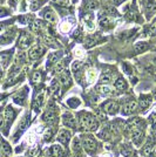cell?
Masks as SVG:
<instances>
[{"label":"cell","mask_w":156,"mask_h":157,"mask_svg":"<svg viewBox=\"0 0 156 157\" xmlns=\"http://www.w3.org/2000/svg\"><path fill=\"white\" fill-rule=\"evenodd\" d=\"M79 120H80V124L82 128H85L86 130H96L99 127L98 118L95 117L94 115H92L89 113H81L79 115Z\"/></svg>","instance_id":"6da1fadb"},{"label":"cell","mask_w":156,"mask_h":157,"mask_svg":"<svg viewBox=\"0 0 156 157\" xmlns=\"http://www.w3.org/2000/svg\"><path fill=\"white\" fill-rule=\"evenodd\" d=\"M81 141H82V145H84V148L87 150V152L93 154V152L96 151V149H98L96 142H95V140L92 137V136H84V137L81 138Z\"/></svg>","instance_id":"7a4b0ae2"},{"label":"cell","mask_w":156,"mask_h":157,"mask_svg":"<svg viewBox=\"0 0 156 157\" xmlns=\"http://www.w3.org/2000/svg\"><path fill=\"white\" fill-rule=\"evenodd\" d=\"M44 53H45L44 47L41 46V45H39V44H37V45L31 47V49L28 52V56H29V59L32 60V61H35V60L39 59Z\"/></svg>","instance_id":"3957f363"},{"label":"cell","mask_w":156,"mask_h":157,"mask_svg":"<svg viewBox=\"0 0 156 157\" xmlns=\"http://www.w3.org/2000/svg\"><path fill=\"white\" fill-rule=\"evenodd\" d=\"M102 109H103V111H106L107 114L114 115V114H116L117 110H119V105H117L115 101H107L106 103L102 105Z\"/></svg>","instance_id":"277c9868"},{"label":"cell","mask_w":156,"mask_h":157,"mask_svg":"<svg viewBox=\"0 0 156 157\" xmlns=\"http://www.w3.org/2000/svg\"><path fill=\"white\" fill-rule=\"evenodd\" d=\"M31 42H32L31 35L27 34V33H22L20 35L19 40H18V47H19L20 49H25V48H27V47L31 45Z\"/></svg>","instance_id":"5b68a950"},{"label":"cell","mask_w":156,"mask_h":157,"mask_svg":"<svg viewBox=\"0 0 156 157\" xmlns=\"http://www.w3.org/2000/svg\"><path fill=\"white\" fill-rule=\"evenodd\" d=\"M14 117H15V111H14V109L11 105H8L6 108V110H5V115H4V120H5V123H6L7 128L13 122Z\"/></svg>","instance_id":"8992f818"},{"label":"cell","mask_w":156,"mask_h":157,"mask_svg":"<svg viewBox=\"0 0 156 157\" xmlns=\"http://www.w3.org/2000/svg\"><path fill=\"white\" fill-rule=\"evenodd\" d=\"M58 141L60 143L64 144V145H67L68 142L71 141V131L66 130V129L60 130L58 134Z\"/></svg>","instance_id":"52a82bcc"},{"label":"cell","mask_w":156,"mask_h":157,"mask_svg":"<svg viewBox=\"0 0 156 157\" xmlns=\"http://www.w3.org/2000/svg\"><path fill=\"white\" fill-rule=\"evenodd\" d=\"M137 107H138V105H137L136 101H135V100H131V101H129L128 103L124 105L122 113H123L124 115H130V114H133V113L136 111Z\"/></svg>","instance_id":"ba28073f"},{"label":"cell","mask_w":156,"mask_h":157,"mask_svg":"<svg viewBox=\"0 0 156 157\" xmlns=\"http://www.w3.org/2000/svg\"><path fill=\"white\" fill-rule=\"evenodd\" d=\"M49 152H51L52 157H64L66 154H67L66 150H65V148H64V147H61V145H59V144L52 145Z\"/></svg>","instance_id":"9c48e42d"},{"label":"cell","mask_w":156,"mask_h":157,"mask_svg":"<svg viewBox=\"0 0 156 157\" xmlns=\"http://www.w3.org/2000/svg\"><path fill=\"white\" fill-rule=\"evenodd\" d=\"M131 138H133V142L138 145V144L142 142L143 140V130L141 128H135L131 130Z\"/></svg>","instance_id":"30bf717a"},{"label":"cell","mask_w":156,"mask_h":157,"mask_svg":"<svg viewBox=\"0 0 156 157\" xmlns=\"http://www.w3.org/2000/svg\"><path fill=\"white\" fill-rule=\"evenodd\" d=\"M62 123L65 127H68V128H75L76 127V123H75V118L72 114H68L66 113L62 116Z\"/></svg>","instance_id":"8fae6325"},{"label":"cell","mask_w":156,"mask_h":157,"mask_svg":"<svg viewBox=\"0 0 156 157\" xmlns=\"http://www.w3.org/2000/svg\"><path fill=\"white\" fill-rule=\"evenodd\" d=\"M14 36H15V31H14V29H10V31H7L6 33H4V34L0 36V44L5 45V44L12 42V40L14 39Z\"/></svg>","instance_id":"7c38bea8"},{"label":"cell","mask_w":156,"mask_h":157,"mask_svg":"<svg viewBox=\"0 0 156 157\" xmlns=\"http://www.w3.org/2000/svg\"><path fill=\"white\" fill-rule=\"evenodd\" d=\"M59 82H60V85H62V87H69L72 83V78H71V75H69V73L68 72H62L60 74V78H59Z\"/></svg>","instance_id":"4fadbf2b"},{"label":"cell","mask_w":156,"mask_h":157,"mask_svg":"<svg viewBox=\"0 0 156 157\" xmlns=\"http://www.w3.org/2000/svg\"><path fill=\"white\" fill-rule=\"evenodd\" d=\"M150 103H151V96L150 95H141L137 105L141 109H147L150 105Z\"/></svg>","instance_id":"5bb4252c"},{"label":"cell","mask_w":156,"mask_h":157,"mask_svg":"<svg viewBox=\"0 0 156 157\" xmlns=\"http://www.w3.org/2000/svg\"><path fill=\"white\" fill-rule=\"evenodd\" d=\"M42 17H44V19H45L46 21H48V22H51V24H54L55 20H57L55 14H54V12H53L51 8H46L45 12H42Z\"/></svg>","instance_id":"9a60e30c"},{"label":"cell","mask_w":156,"mask_h":157,"mask_svg":"<svg viewBox=\"0 0 156 157\" xmlns=\"http://www.w3.org/2000/svg\"><path fill=\"white\" fill-rule=\"evenodd\" d=\"M99 22H100V25L102 27H109V25H111V18H109V15L106 13V12L99 14Z\"/></svg>","instance_id":"2e32d148"},{"label":"cell","mask_w":156,"mask_h":157,"mask_svg":"<svg viewBox=\"0 0 156 157\" xmlns=\"http://www.w3.org/2000/svg\"><path fill=\"white\" fill-rule=\"evenodd\" d=\"M98 93H100L101 95H111L113 94V88L109 85H100L96 87Z\"/></svg>","instance_id":"e0dca14e"},{"label":"cell","mask_w":156,"mask_h":157,"mask_svg":"<svg viewBox=\"0 0 156 157\" xmlns=\"http://www.w3.org/2000/svg\"><path fill=\"white\" fill-rule=\"evenodd\" d=\"M148 48H149V45H148V42H146V41H138L137 44H135V46H134V49H135L136 53L146 52Z\"/></svg>","instance_id":"ac0fdd59"},{"label":"cell","mask_w":156,"mask_h":157,"mask_svg":"<svg viewBox=\"0 0 156 157\" xmlns=\"http://www.w3.org/2000/svg\"><path fill=\"white\" fill-rule=\"evenodd\" d=\"M44 100H45V95L44 93H40L39 95L37 96V98L34 100V103H33V107L35 108V110H39L40 108L44 105Z\"/></svg>","instance_id":"d6986e66"},{"label":"cell","mask_w":156,"mask_h":157,"mask_svg":"<svg viewBox=\"0 0 156 157\" xmlns=\"http://www.w3.org/2000/svg\"><path fill=\"white\" fill-rule=\"evenodd\" d=\"M0 149H1V152H2L4 156H10V155L12 154V149H11L10 144L7 143V142H5V141H1V143H0Z\"/></svg>","instance_id":"ffe728a7"},{"label":"cell","mask_w":156,"mask_h":157,"mask_svg":"<svg viewBox=\"0 0 156 157\" xmlns=\"http://www.w3.org/2000/svg\"><path fill=\"white\" fill-rule=\"evenodd\" d=\"M114 87H115V89H117V90H126L127 89V83H126V81L122 78H119L115 80Z\"/></svg>","instance_id":"44dd1931"},{"label":"cell","mask_w":156,"mask_h":157,"mask_svg":"<svg viewBox=\"0 0 156 157\" xmlns=\"http://www.w3.org/2000/svg\"><path fill=\"white\" fill-rule=\"evenodd\" d=\"M29 27H31V29L33 32H40L41 29H44V24L40 20H34V21L31 22Z\"/></svg>","instance_id":"7402d4cb"},{"label":"cell","mask_w":156,"mask_h":157,"mask_svg":"<svg viewBox=\"0 0 156 157\" xmlns=\"http://www.w3.org/2000/svg\"><path fill=\"white\" fill-rule=\"evenodd\" d=\"M55 118V113L53 110H47L45 111V114L42 115V121L46 122V123H49V122H53V120Z\"/></svg>","instance_id":"603a6c76"},{"label":"cell","mask_w":156,"mask_h":157,"mask_svg":"<svg viewBox=\"0 0 156 157\" xmlns=\"http://www.w3.org/2000/svg\"><path fill=\"white\" fill-rule=\"evenodd\" d=\"M111 78H113V74L111 73H104L100 78V82H101V85H109Z\"/></svg>","instance_id":"cb8c5ba5"},{"label":"cell","mask_w":156,"mask_h":157,"mask_svg":"<svg viewBox=\"0 0 156 157\" xmlns=\"http://www.w3.org/2000/svg\"><path fill=\"white\" fill-rule=\"evenodd\" d=\"M99 42V38H95V36H91V38H87L85 41V46L86 48H91L94 45H96Z\"/></svg>","instance_id":"d4e9b609"},{"label":"cell","mask_w":156,"mask_h":157,"mask_svg":"<svg viewBox=\"0 0 156 157\" xmlns=\"http://www.w3.org/2000/svg\"><path fill=\"white\" fill-rule=\"evenodd\" d=\"M153 151H154V144L151 143V142H148V143L144 145L143 152H144V155H147V156H151Z\"/></svg>","instance_id":"484cf974"},{"label":"cell","mask_w":156,"mask_h":157,"mask_svg":"<svg viewBox=\"0 0 156 157\" xmlns=\"http://www.w3.org/2000/svg\"><path fill=\"white\" fill-rule=\"evenodd\" d=\"M146 10H147V12H148L149 14L156 13V2H154V1H149V2L147 4V6H146Z\"/></svg>","instance_id":"4316f807"},{"label":"cell","mask_w":156,"mask_h":157,"mask_svg":"<svg viewBox=\"0 0 156 157\" xmlns=\"http://www.w3.org/2000/svg\"><path fill=\"white\" fill-rule=\"evenodd\" d=\"M73 150L76 151V152L81 151V138L76 137L73 141Z\"/></svg>","instance_id":"83f0119b"},{"label":"cell","mask_w":156,"mask_h":157,"mask_svg":"<svg viewBox=\"0 0 156 157\" xmlns=\"http://www.w3.org/2000/svg\"><path fill=\"white\" fill-rule=\"evenodd\" d=\"M67 103H68V105H69V107H72V108H78L81 102H80V100H79V98H69V100L67 101Z\"/></svg>","instance_id":"f1b7e54d"},{"label":"cell","mask_w":156,"mask_h":157,"mask_svg":"<svg viewBox=\"0 0 156 157\" xmlns=\"http://www.w3.org/2000/svg\"><path fill=\"white\" fill-rule=\"evenodd\" d=\"M44 42H45L46 45H48V46H51V47H54V48L58 47V45H57V42L54 41V39H52L51 36H47V35L44 36Z\"/></svg>","instance_id":"f546056e"},{"label":"cell","mask_w":156,"mask_h":157,"mask_svg":"<svg viewBox=\"0 0 156 157\" xmlns=\"http://www.w3.org/2000/svg\"><path fill=\"white\" fill-rule=\"evenodd\" d=\"M87 78L89 82H94L96 78V71L95 69H88L87 72Z\"/></svg>","instance_id":"4dcf8cb0"},{"label":"cell","mask_w":156,"mask_h":157,"mask_svg":"<svg viewBox=\"0 0 156 157\" xmlns=\"http://www.w3.org/2000/svg\"><path fill=\"white\" fill-rule=\"evenodd\" d=\"M29 7H31V11H37L39 10L40 6H41V2L40 0H29Z\"/></svg>","instance_id":"1f68e13d"},{"label":"cell","mask_w":156,"mask_h":157,"mask_svg":"<svg viewBox=\"0 0 156 157\" xmlns=\"http://www.w3.org/2000/svg\"><path fill=\"white\" fill-rule=\"evenodd\" d=\"M26 61V53L24 52V51H21L17 54V62L18 63H24Z\"/></svg>","instance_id":"d6a6232c"},{"label":"cell","mask_w":156,"mask_h":157,"mask_svg":"<svg viewBox=\"0 0 156 157\" xmlns=\"http://www.w3.org/2000/svg\"><path fill=\"white\" fill-rule=\"evenodd\" d=\"M41 78H42V74H41V72L37 71V72L33 73L32 80H33V82H34V83H39L40 81H41Z\"/></svg>","instance_id":"836d02e7"},{"label":"cell","mask_w":156,"mask_h":157,"mask_svg":"<svg viewBox=\"0 0 156 157\" xmlns=\"http://www.w3.org/2000/svg\"><path fill=\"white\" fill-rule=\"evenodd\" d=\"M60 89H61V88H60L59 82L58 81H54V82L52 83V90L55 96H59V95H60Z\"/></svg>","instance_id":"e575fe53"},{"label":"cell","mask_w":156,"mask_h":157,"mask_svg":"<svg viewBox=\"0 0 156 157\" xmlns=\"http://www.w3.org/2000/svg\"><path fill=\"white\" fill-rule=\"evenodd\" d=\"M64 72V62L62 61H59L55 63L54 66V73H58V74H61Z\"/></svg>","instance_id":"d590c367"},{"label":"cell","mask_w":156,"mask_h":157,"mask_svg":"<svg viewBox=\"0 0 156 157\" xmlns=\"http://www.w3.org/2000/svg\"><path fill=\"white\" fill-rule=\"evenodd\" d=\"M81 67H82V62H81V61H75V62L72 65V71H73V72H78L79 69H81Z\"/></svg>","instance_id":"8d00e7d4"},{"label":"cell","mask_w":156,"mask_h":157,"mask_svg":"<svg viewBox=\"0 0 156 157\" xmlns=\"http://www.w3.org/2000/svg\"><path fill=\"white\" fill-rule=\"evenodd\" d=\"M57 60H58V54H57V53H54V54H51V55H49V58H48V62H49V63H55V62H57Z\"/></svg>","instance_id":"74e56055"},{"label":"cell","mask_w":156,"mask_h":157,"mask_svg":"<svg viewBox=\"0 0 156 157\" xmlns=\"http://www.w3.org/2000/svg\"><path fill=\"white\" fill-rule=\"evenodd\" d=\"M86 6H87V8L94 10V8H96V7H98V2H96L95 0H91V1H89V2L86 5Z\"/></svg>","instance_id":"f35d334b"},{"label":"cell","mask_w":156,"mask_h":157,"mask_svg":"<svg viewBox=\"0 0 156 157\" xmlns=\"http://www.w3.org/2000/svg\"><path fill=\"white\" fill-rule=\"evenodd\" d=\"M150 33L151 35H156V20L150 25Z\"/></svg>","instance_id":"ab89813d"},{"label":"cell","mask_w":156,"mask_h":157,"mask_svg":"<svg viewBox=\"0 0 156 157\" xmlns=\"http://www.w3.org/2000/svg\"><path fill=\"white\" fill-rule=\"evenodd\" d=\"M96 115H98V117H96L98 120H101V121H104V120H106V115H104L102 111H98Z\"/></svg>","instance_id":"60d3db41"},{"label":"cell","mask_w":156,"mask_h":157,"mask_svg":"<svg viewBox=\"0 0 156 157\" xmlns=\"http://www.w3.org/2000/svg\"><path fill=\"white\" fill-rule=\"evenodd\" d=\"M86 27H87V29H94V24L92 22V21H86Z\"/></svg>","instance_id":"b9f144b4"},{"label":"cell","mask_w":156,"mask_h":157,"mask_svg":"<svg viewBox=\"0 0 156 157\" xmlns=\"http://www.w3.org/2000/svg\"><path fill=\"white\" fill-rule=\"evenodd\" d=\"M7 14H8V11L5 10V8H1V7H0V18L5 17V15H7Z\"/></svg>","instance_id":"7bdbcfd3"},{"label":"cell","mask_w":156,"mask_h":157,"mask_svg":"<svg viewBox=\"0 0 156 157\" xmlns=\"http://www.w3.org/2000/svg\"><path fill=\"white\" fill-rule=\"evenodd\" d=\"M18 2H19V0H8V4L11 7H15L18 5Z\"/></svg>","instance_id":"ee69618b"},{"label":"cell","mask_w":156,"mask_h":157,"mask_svg":"<svg viewBox=\"0 0 156 157\" xmlns=\"http://www.w3.org/2000/svg\"><path fill=\"white\" fill-rule=\"evenodd\" d=\"M5 28H6V24H2V22H1V24H0V33L4 32Z\"/></svg>","instance_id":"f6af8a7d"},{"label":"cell","mask_w":156,"mask_h":157,"mask_svg":"<svg viewBox=\"0 0 156 157\" xmlns=\"http://www.w3.org/2000/svg\"><path fill=\"white\" fill-rule=\"evenodd\" d=\"M4 122H5V120H4V116L0 114V128H2V124H4Z\"/></svg>","instance_id":"bcb514c9"},{"label":"cell","mask_w":156,"mask_h":157,"mask_svg":"<svg viewBox=\"0 0 156 157\" xmlns=\"http://www.w3.org/2000/svg\"><path fill=\"white\" fill-rule=\"evenodd\" d=\"M75 55H76V56H81V55H82V52H80V49L76 48V49H75Z\"/></svg>","instance_id":"7dc6e473"},{"label":"cell","mask_w":156,"mask_h":157,"mask_svg":"<svg viewBox=\"0 0 156 157\" xmlns=\"http://www.w3.org/2000/svg\"><path fill=\"white\" fill-rule=\"evenodd\" d=\"M124 0H113V2L115 4V5H120V4H122Z\"/></svg>","instance_id":"c3c4849f"},{"label":"cell","mask_w":156,"mask_h":157,"mask_svg":"<svg viewBox=\"0 0 156 157\" xmlns=\"http://www.w3.org/2000/svg\"><path fill=\"white\" fill-rule=\"evenodd\" d=\"M153 62H154V65L156 66V58H155V59H154V60H153Z\"/></svg>","instance_id":"681fc988"},{"label":"cell","mask_w":156,"mask_h":157,"mask_svg":"<svg viewBox=\"0 0 156 157\" xmlns=\"http://www.w3.org/2000/svg\"><path fill=\"white\" fill-rule=\"evenodd\" d=\"M2 156V152H1V149H0V157Z\"/></svg>","instance_id":"f907efd6"},{"label":"cell","mask_w":156,"mask_h":157,"mask_svg":"<svg viewBox=\"0 0 156 157\" xmlns=\"http://www.w3.org/2000/svg\"><path fill=\"white\" fill-rule=\"evenodd\" d=\"M1 75H2V73L0 72V78H1Z\"/></svg>","instance_id":"816d5d0a"},{"label":"cell","mask_w":156,"mask_h":157,"mask_svg":"<svg viewBox=\"0 0 156 157\" xmlns=\"http://www.w3.org/2000/svg\"><path fill=\"white\" fill-rule=\"evenodd\" d=\"M39 157H46V156H44V155H42V156H39Z\"/></svg>","instance_id":"f5cc1de1"},{"label":"cell","mask_w":156,"mask_h":157,"mask_svg":"<svg viewBox=\"0 0 156 157\" xmlns=\"http://www.w3.org/2000/svg\"><path fill=\"white\" fill-rule=\"evenodd\" d=\"M1 1H4V0H0V2H1Z\"/></svg>","instance_id":"db71d44e"}]
</instances>
